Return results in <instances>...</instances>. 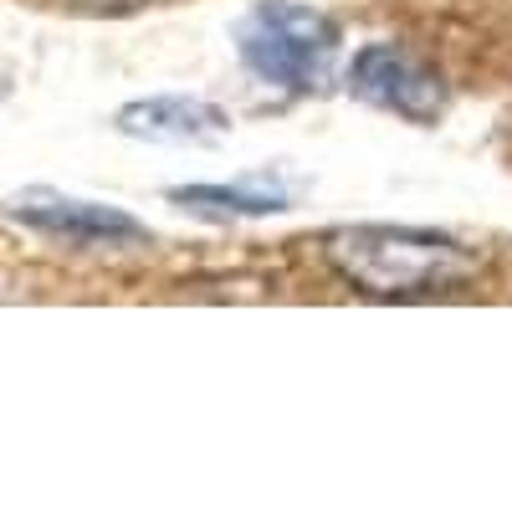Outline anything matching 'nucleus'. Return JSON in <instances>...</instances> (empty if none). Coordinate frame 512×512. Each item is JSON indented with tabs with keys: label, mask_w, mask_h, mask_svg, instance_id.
<instances>
[{
	"label": "nucleus",
	"mask_w": 512,
	"mask_h": 512,
	"mask_svg": "<svg viewBox=\"0 0 512 512\" xmlns=\"http://www.w3.org/2000/svg\"><path fill=\"white\" fill-rule=\"evenodd\" d=\"M318 251L349 292L379 297V303L451 297L487 277L482 246L415 226H338L318 236Z\"/></svg>",
	"instance_id": "obj_1"
},
{
	"label": "nucleus",
	"mask_w": 512,
	"mask_h": 512,
	"mask_svg": "<svg viewBox=\"0 0 512 512\" xmlns=\"http://www.w3.org/2000/svg\"><path fill=\"white\" fill-rule=\"evenodd\" d=\"M169 200L200 210V216H216V210H226V216H277V210H287V195L262 185H185L169 190Z\"/></svg>",
	"instance_id": "obj_6"
},
{
	"label": "nucleus",
	"mask_w": 512,
	"mask_h": 512,
	"mask_svg": "<svg viewBox=\"0 0 512 512\" xmlns=\"http://www.w3.org/2000/svg\"><path fill=\"white\" fill-rule=\"evenodd\" d=\"M6 216H16L21 226L52 236V241H67V246H134V241H149L144 221L123 216V210H113V205H98V200L57 195V190L11 195Z\"/></svg>",
	"instance_id": "obj_4"
},
{
	"label": "nucleus",
	"mask_w": 512,
	"mask_h": 512,
	"mask_svg": "<svg viewBox=\"0 0 512 512\" xmlns=\"http://www.w3.org/2000/svg\"><path fill=\"white\" fill-rule=\"evenodd\" d=\"M82 11H93V16H128V11H139L144 0H77Z\"/></svg>",
	"instance_id": "obj_7"
},
{
	"label": "nucleus",
	"mask_w": 512,
	"mask_h": 512,
	"mask_svg": "<svg viewBox=\"0 0 512 512\" xmlns=\"http://www.w3.org/2000/svg\"><path fill=\"white\" fill-rule=\"evenodd\" d=\"M349 93L379 113H395L405 123H436L451 108L446 77L420 62L415 52L395 47V41H369L349 62Z\"/></svg>",
	"instance_id": "obj_3"
},
{
	"label": "nucleus",
	"mask_w": 512,
	"mask_h": 512,
	"mask_svg": "<svg viewBox=\"0 0 512 512\" xmlns=\"http://www.w3.org/2000/svg\"><path fill=\"white\" fill-rule=\"evenodd\" d=\"M236 52L246 72L262 77L267 88L313 93L318 82H328V62L338 52V21L313 6H297V0H262L256 11H246Z\"/></svg>",
	"instance_id": "obj_2"
},
{
	"label": "nucleus",
	"mask_w": 512,
	"mask_h": 512,
	"mask_svg": "<svg viewBox=\"0 0 512 512\" xmlns=\"http://www.w3.org/2000/svg\"><path fill=\"white\" fill-rule=\"evenodd\" d=\"M118 128L134 139H149V144H210L221 139L231 118L226 108L205 103V98H144V103H128L118 113Z\"/></svg>",
	"instance_id": "obj_5"
}]
</instances>
